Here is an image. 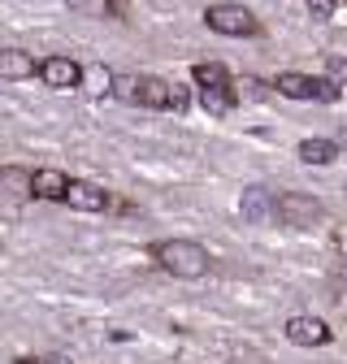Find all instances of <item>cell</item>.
<instances>
[{
  "mask_svg": "<svg viewBox=\"0 0 347 364\" xmlns=\"http://www.w3.org/2000/svg\"><path fill=\"white\" fill-rule=\"evenodd\" d=\"M295 152H299L304 165H330V161L338 156V144H334V139H304Z\"/></svg>",
  "mask_w": 347,
  "mask_h": 364,
  "instance_id": "cell-12",
  "label": "cell"
},
{
  "mask_svg": "<svg viewBox=\"0 0 347 364\" xmlns=\"http://www.w3.org/2000/svg\"><path fill=\"white\" fill-rule=\"evenodd\" d=\"M274 213H278V221H282V225H295V230H304V225H317V221H321V204H317V200H309V196H295V191L278 196Z\"/></svg>",
  "mask_w": 347,
  "mask_h": 364,
  "instance_id": "cell-3",
  "label": "cell"
},
{
  "mask_svg": "<svg viewBox=\"0 0 347 364\" xmlns=\"http://www.w3.org/2000/svg\"><path fill=\"white\" fill-rule=\"evenodd\" d=\"M31 191H35L39 200H65L70 178H65L61 169H35V173H31Z\"/></svg>",
  "mask_w": 347,
  "mask_h": 364,
  "instance_id": "cell-7",
  "label": "cell"
},
{
  "mask_svg": "<svg viewBox=\"0 0 347 364\" xmlns=\"http://www.w3.org/2000/svg\"><path fill=\"white\" fill-rule=\"evenodd\" d=\"M239 87H243V96H247V100H260V96H265V91H260V82H256V78H243Z\"/></svg>",
  "mask_w": 347,
  "mask_h": 364,
  "instance_id": "cell-21",
  "label": "cell"
},
{
  "mask_svg": "<svg viewBox=\"0 0 347 364\" xmlns=\"http://www.w3.org/2000/svg\"><path fill=\"white\" fill-rule=\"evenodd\" d=\"M343 148H347V130H343Z\"/></svg>",
  "mask_w": 347,
  "mask_h": 364,
  "instance_id": "cell-23",
  "label": "cell"
},
{
  "mask_svg": "<svg viewBox=\"0 0 347 364\" xmlns=\"http://www.w3.org/2000/svg\"><path fill=\"white\" fill-rule=\"evenodd\" d=\"M317 82L321 78H309V74H278V96H291V100H317Z\"/></svg>",
  "mask_w": 347,
  "mask_h": 364,
  "instance_id": "cell-9",
  "label": "cell"
},
{
  "mask_svg": "<svg viewBox=\"0 0 347 364\" xmlns=\"http://www.w3.org/2000/svg\"><path fill=\"white\" fill-rule=\"evenodd\" d=\"M113 96L126 100V105H135V78H113Z\"/></svg>",
  "mask_w": 347,
  "mask_h": 364,
  "instance_id": "cell-18",
  "label": "cell"
},
{
  "mask_svg": "<svg viewBox=\"0 0 347 364\" xmlns=\"http://www.w3.org/2000/svg\"><path fill=\"white\" fill-rule=\"evenodd\" d=\"M309 14H313L317 22H326V18L334 14V0H309Z\"/></svg>",
  "mask_w": 347,
  "mask_h": 364,
  "instance_id": "cell-19",
  "label": "cell"
},
{
  "mask_svg": "<svg viewBox=\"0 0 347 364\" xmlns=\"http://www.w3.org/2000/svg\"><path fill=\"white\" fill-rule=\"evenodd\" d=\"M169 109H187V91L178 82H169Z\"/></svg>",
  "mask_w": 347,
  "mask_h": 364,
  "instance_id": "cell-20",
  "label": "cell"
},
{
  "mask_svg": "<svg viewBox=\"0 0 347 364\" xmlns=\"http://www.w3.org/2000/svg\"><path fill=\"white\" fill-rule=\"evenodd\" d=\"M326 78H330L334 87H343V82H347V57H330V61H326Z\"/></svg>",
  "mask_w": 347,
  "mask_h": 364,
  "instance_id": "cell-17",
  "label": "cell"
},
{
  "mask_svg": "<svg viewBox=\"0 0 347 364\" xmlns=\"http://www.w3.org/2000/svg\"><path fill=\"white\" fill-rule=\"evenodd\" d=\"M191 78H196V87H235V82H230V74H226L222 65H213V61L196 65V70H191Z\"/></svg>",
  "mask_w": 347,
  "mask_h": 364,
  "instance_id": "cell-14",
  "label": "cell"
},
{
  "mask_svg": "<svg viewBox=\"0 0 347 364\" xmlns=\"http://www.w3.org/2000/svg\"><path fill=\"white\" fill-rule=\"evenodd\" d=\"M204 22H208L217 35H230V39H239V35H256V31H260L256 18H252L243 5H208V9H204Z\"/></svg>",
  "mask_w": 347,
  "mask_h": 364,
  "instance_id": "cell-2",
  "label": "cell"
},
{
  "mask_svg": "<svg viewBox=\"0 0 347 364\" xmlns=\"http://www.w3.org/2000/svg\"><path fill=\"white\" fill-rule=\"evenodd\" d=\"M65 204H70V208H78V213H105V208H109V191H105V187H96V182H74V178H70Z\"/></svg>",
  "mask_w": 347,
  "mask_h": 364,
  "instance_id": "cell-6",
  "label": "cell"
},
{
  "mask_svg": "<svg viewBox=\"0 0 347 364\" xmlns=\"http://www.w3.org/2000/svg\"><path fill=\"white\" fill-rule=\"evenodd\" d=\"M287 338L295 347H326L330 343V326L317 321V316H291V321H287Z\"/></svg>",
  "mask_w": 347,
  "mask_h": 364,
  "instance_id": "cell-5",
  "label": "cell"
},
{
  "mask_svg": "<svg viewBox=\"0 0 347 364\" xmlns=\"http://www.w3.org/2000/svg\"><path fill=\"white\" fill-rule=\"evenodd\" d=\"M152 260L174 273V278H204L208 273V252L196 243V239H165V243H152Z\"/></svg>",
  "mask_w": 347,
  "mask_h": 364,
  "instance_id": "cell-1",
  "label": "cell"
},
{
  "mask_svg": "<svg viewBox=\"0 0 347 364\" xmlns=\"http://www.w3.org/2000/svg\"><path fill=\"white\" fill-rule=\"evenodd\" d=\"M239 213H243L247 221H265V217L274 213V196H269V187H247L243 200H239Z\"/></svg>",
  "mask_w": 347,
  "mask_h": 364,
  "instance_id": "cell-10",
  "label": "cell"
},
{
  "mask_svg": "<svg viewBox=\"0 0 347 364\" xmlns=\"http://www.w3.org/2000/svg\"><path fill=\"white\" fill-rule=\"evenodd\" d=\"M135 105H148V109H169V82L165 78H135Z\"/></svg>",
  "mask_w": 347,
  "mask_h": 364,
  "instance_id": "cell-8",
  "label": "cell"
},
{
  "mask_svg": "<svg viewBox=\"0 0 347 364\" xmlns=\"http://www.w3.org/2000/svg\"><path fill=\"white\" fill-rule=\"evenodd\" d=\"M200 105H204L208 113L222 117V113L235 105V91H230V87H200Z\"/></svg>",
  "mask_w": 347,
  "mask_h": 364,
  "instance_id": "cell-13",
  "label": "cell"
},
{
  "mask_svg": "<svg viewBox=\"0 0 347 364\" xmlns=\"http://www.w3.org/2000/svg\"><path fill=\"white\" fill-rule=\"evenodd\" d=\"M0 182L14 191H31V173H22V169H0Z\"/></svg>",
  "mask_w": 347,
  "mask_h": 364,
  "instance_id": "cell-16",
  "label": "cell"
},
{
  "mask_svg": "<svg viewBox=\"0 0 347 364\" xmlns=\"http://www.w3.org/2000/svg\"><path fill=\"white\" fill-rule=\"evenodd\" d=\"M65 5L78 18H109L113 14V0H65Z\"/></svg>",
  "mask_w": 347,
  "mask_h": 364,
  "instance_id": "cell-15",
  "label": "cell"
},
{
  "mask_svg": "<svg viewBox=\"0 0 347 364\" xmlns=\"http://www.w3.org/2000/svg\"><path fill=\"white\" fill-rule=\"evenodd\" d=\"M39 78H43V87L70 91V87L82 82V65L70 61V57H48V61H39Z\"/></svg>",
  "mask_w": 347,
  "mask_h": 364,
  "instance_id": "cell-4",
  "label": "cell"
},
{
  "mask_svg": "<svg viewBox=\"0 0 347 364\" xmlns=\"http://www.w3.org/2000/svg\"><path fill=\"white\" fill-rule=\"evenodd\" d=\"M22 364H70L65 355H35V360H22Z\"/></svg>",
  "mask_w": 347,
  "mask_h": 364,
  "instance_id": "cell-22",
  "label": "cell"
},
{
  "mask_svg": "<svg viewBox=\"0 0 347 364\" xmlns=\"http://www.w3.org/2000/svg\"><path fill=\"white\" fill-rule=\"evenodd\" d=\"M35 74V57L31 53H18V48H0V78H31Z\"/></svg>",
  "mask_w": 347,
  "mask_h": 364,
  "instance_id": "cell-11",
  "label": "cell"
}]
</instances>
